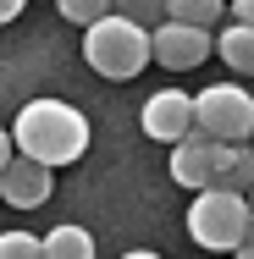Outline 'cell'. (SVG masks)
<instances>
[{
	"mask_svg": "<svg viewBox=\"0 0 254 259\" xmlns=\"http://www.w3.org/2000/svg\"><path fill=\"white\" fill-rule=\"evenodd\" d=\"M232 22H249L254 28V0H232Z\"/></svg>",
	"mask_w": 254,
	"mask_h": 259,
	"instance_id": "16",
	"label": "cell"
},
{
	"mask_svg": "<svg viewBox=\"0 0 254 259\" xmlns=\"http://www.w3.org/2000/svg\"><path fill=\"white\" fill-rule=\"evenodd\" d=\"M55 11L66 22H78V28H94L105 17H116V0H55Z\"/></svg>",
	"mask_w": 254,
	"mask_h": 259,
	"instance_id": "13",
	"label": "cell"
},
{
	"mask_svg": "<svg viewBox=\"0 0 254 259\" xmlns=\"http://www.w3.org/2000/svg\"><path fill=\"white\" fill-rule=\"evenodd\" d=\"M215 55H221L232 72L254 77V28L249 22H227V28L215 33Z\"/></svg>",
	"mask_w": 254,
	"mask_h": 259,
	"instance_id": "10",
	"label": "cell"
},
{
	"mask_svg": "<svg viewBox=\"0 0 254 259\" xmlns=\"http://www.w3.org/2000/svg\"><path fill=\"white\" fill-rule=\"evenodd\" d=\"M116 11H122V17H133L138 28H150V33L166 22V0H116Z\"/></svg>",
	"mask_w": 254,
	"mask_h": 259,
	"instance_id": "15",
	"label": "cell"
},
{
	"mask_svg": "<svg viewBox=\"0 0 254 259\" xmlns=\"http://www.w3.org/2000/svg\"><path fill=\"white\" fill-rule=\"evenodd\" d=\"M0 259H50V254H45V237H33V232H6V237H0Z\"/></svg>",
	"mask_w": 254,
	"mask_h": 259,
	"instance_id": "14",
	"label": "cell"
},
{
	"mask_svg": "<svg viewBox=\"0 0 254 259\" xmlns=\"http://www.w3.org/2000/svg\"><path fill=\"white\" fill-rule=\"evenodd\" d=\"M89 116L78 110V105L66 100H28L17 110V121H11V138H17V155L39 160V165H72V160H83L89 149Z\"/></svg>",
	"mask_w": 254,
	"mask_h": 259,
	"instance_id": "1",
	"label": "cell"
},
{
	"mask_svg": "<svg viewBox=\"0 0 254 259\" xmlns=\"http://www.w3.org/2000/svg\"><path fill=\"white\" fill-rule=\"evenodd\" d=\"M188 237L210 248V254H238L254 237V209L243 193H221V188H204L194 209H188Z\"/></svg>",
	"mask_w": 254,
	"mask_h": 259,
	"instance_id": "3",
	"label": "cell"
},
{
	"mask_svg": "<svg viewBox=\"0 0 254 259\" xmlns=\"http://www.w3.org/2000/svg\"><path fill=\"white\" fill-rule=\"evenodd\" d=\"M0 193H6L11 209H39V204H50V193H55V171L28 160V155H17L6 165V177H0Z\"/></svg>",
	"mask_w": 254,
	"mask_h": 259,
	"instance_id": "7",
	"label": "cell"
},
{
	"mask_svg": "<svg viewBox=\"0 0 254 259\" xmlns=\"http://www.w3.org/2000/svg\"><path fill=\"white\" fill-rule=\"evenodd\" d=\"M238 259H254V237H249V243H243V248H238Z\"/></svg>",
	"mask_w": 254,
	"mask_h": 259,
	"instance_id": "19",
	"label": "cell"
},
{
	"mask_svg": "<svg viewBox=\"0 0 254 259\" xmlns=\"http://www.w3.org/2000/svg\"><path fill=\"white\" fill-rule=\"evenodd\" d=\"M210 55H215V33H204V28H188V22H160L155 28V61L166 72H194Z\"/></svg>",
	"mask_w": 254,
	"mask_h": 259,
	"instance_id": "6",
	"label": "cell"
},
{
	"mask_svg": "<svg viewBox=\"0 0 254 259\" xmlns=\"http://www.w3.org/2000/svg\"><path fill=\"white\" fill-rule=\"evenodd\" d=\"M138 127L150 133L155 144H171V149H177L183 138L199 133V105H194V94H183V89H155L150 100H144Z\"/></svg>",
	"mask_w": 254,
	"mask_h": 259,
	"instance_id": "5",
	"label": "cell"
},
{
	"mask_svg": "<svg viewBox=\"0 0 254 259\" xmlns=\"http://www.w3.org/2000/svg\"><path fill=\"white\" fill-rule=\"evenodd\" d=\"M221 193H254V144H215V182Z\"/></svg>",
	"mask_w": 254,
	"mask_h": 259,
	"instance_id": "9",
	"label": "cell"
},
{
	"mask_svg": "<svg viewBox=\"0 0 254 259\" xmlns=\"http://www.w3.org/2000/svg\"><path fill=\"white\" fill-rule=\"evenodd\" d=\"M227 17V0H166V22H188V28H215Z\"/></svg>",
	"mask_w": 254,
	"mask_h": 259,
	"instance_id": "11",
	"label": "cell"
},
{
	"mask_svg": "<svg viewBox=\"0 0 254 259\" xmlns=\"http://www.w3.org/2000/svg\"><path fill=\"white\" fill-rule=\"evenodd\" d=\"M83 61H89L100 77H111V83H133L155 61V33L116 11V17H105L94 28H83Z\"/></svg>",
	"mask_w": 254,
	"mask_h": 259,
	"instance_id": "2",
	"label": "cell"
},
{
	"mask_svg": "<svg viewBox=\"0 0 254 259\" xmlns=\"http://www.w3.org/2000/svg\"><path fill=\"white\" fill-rule=\"evenodd\" d=\"M249 209H254V193H249Z\"/></svg>",
	"mask_w": 254,
	"mask_h": 259,
	"instance_id": "20",
	"label": "cell"
},
{
	"mask_svg": "<svg viewBox=\"0 0 254 259\" xmlns=\"http://www.w3.org/2000/svg\"><path fill=\"white\" fill-rule=\"evenodd\" d=\"M45 254L50 259H94V237L83 232V226H50V237H45Z\"/></svg>",
	"mask_w": 254,
	"mask_h": 259,
	"instance_id": "12",
	"label": "cell"
},
{
	"mask_svg": "<svg viewBox=\"0 0 254 259\" xmlns=\"http://www.w3.org/2000/svg\"><path fill=\"white\" fill-rule=\"evenodd\" d=\"M122 259H160V254H150V248H133V254H122Z\"/></svg>",
	"mask_w": 254,
	"mask_h": 259,
	"instance_id": "18",
	"label": "cell"
},
{
	"mask_svg": "<svg viewBox=\"0 0 254 259\" xmlns=\"http://www.w3.org/2000/svg\"><path fill=\"white\" fill-rule=\"evenodd\" d=\"M22 6H28V0H0V17H6V22H17V17H22Z\"/></svg>",
	"mask_w": 254,
	"mask_h": 259,
	"instance_id": "17",
	"label": "cell"
},
{
	"mask_svg": "<svg viewBox=\"0 0 254 259\" xmlns=\"http://www.w3.org/2000/svg\"><path fill=\"white\" fill-rule=\"evenodd\" d=\"M171 182L177 188H194V193H204L210 182H215V144L204 138V133H194V138H183L177 149H171Z\"/></svg>",
	"mask_w": 254,
	"mask_h": 259,
	"instance_id": "8",
	"label": "cell"
},
{
	"mask_svg": "<svg viewBox=\"0 0 254 259\" xmlns=\"http://www.w3.org/2000/svg\"><path fill=\"white\" fill-rule=\"evenodd\" d=\"M199 133L210 144H254V94L238 83H210L194 94Z\"/></svg>",
	"mask_w": 254,
	"mask_h": 259,
	"instance_id": "4",
	"label": "cell"
}]
</instances>
